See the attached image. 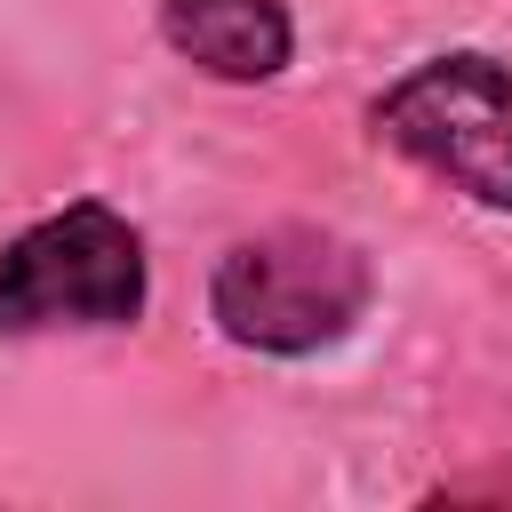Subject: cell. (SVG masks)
Instances as JSON below:
<instances>
[{"label": "cell", "instance_id": "cell-2", "mask_svg": "<svg viewBox=\"0 0 512 512\" xmlns=\"http://www.w3.org/2000/svg\"><path fill=\"white\" fill-rule=\"evenodd\" d=\"M368 136L488 216H512V64L488 48L416 56L368 96Z\"/></svg>", "mask_w": 512, "mask_h": 512}, {"label": "cell", "instance_id": "cell-1", "mask_svg": "<svg viewBox=\"0 0 512 512\" xmlns=\"http://www.w3.org/2000/svg\"><path fill=\"white\" fill-rule=\"evenodd\" d=\"M368 304H376L368 248L328 224H304V216L240 232L208 272L216 336L256 360H320L360 336Z\"/></svg>", "mask_w": 512, "mask_h": 512}, {"label": "cell", "instance_id": "cell-4", "mask_svg": "<svg viewBox=\"0 0 512 512\" xmlns=\"http://www.w3.org/2000/svg\"><path fill=\"white\" fill-rule=\"evenodd\" d=\"M160 48L224 88H264L296 64V16L288 0H160L152 8Z\"/></svg>", "mask_w": 512, "mask_h": 512}, {"label": "cell", "instance_id": "cell-3", "mask_svg": "<svg viewBox=\"0 0 512 512\" xmlns=\"http://www.w3.org/2000/svg\"><path fill=\"white\" fill-rule=\"evenodd\" d=\"M144 304L152 256L112 200H64L0 248V344L56 328H136Z\"/></svg>", "mask_w": 512, "mask_h": 512}]
</instances>
